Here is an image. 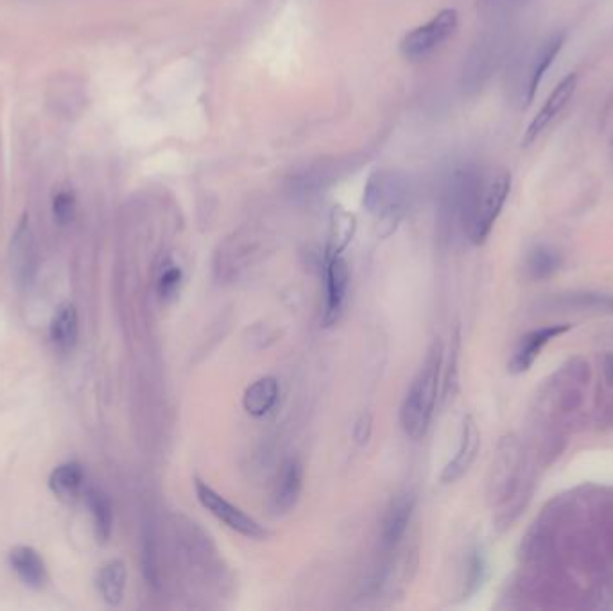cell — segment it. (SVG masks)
I'll use <instances>...</instances> for the list:
<instances>
[{"instance_id":"obj_1","label":"cell","mask_w":613,"mask_h":611,"mask_svg":"<svg viewBox=\"0 0 613 611\" xmlns=\"http://www.w3.org/2000/svg\"><path fill=\"white\" fill-rule=\"evenodd\" d=\"M511 174L506 169H488L467 174L459 183V216L463 230L474 244H483L510 196Z\"/></svg>"},{"instance_id":"obj_2","label":"cell","mask_w":613,"mask_h":611,"mask_svg":"<svg viewBox=\"0 0 613 611\" xmlns=\"http://www.w3.org/2000/svg\"><path fill=\"white\" fill-rule=\"evenodd\" d=\"M443 353V343L434 339L400 407L402 429L411 439H422L429 431L440 395Z\"/></svg>"},{"instance_id":"obj_3","label":"cell","mask_w":613,"mask_h":611,"mask_svg":"<svg viewBox=\"0 0 613 611\" xmlns=\"http://www.w3.org/2000/svg\"><path fill=\"white\" fill-rule=\"evenodd\" d=\"M492 468L490 493L499 508V524L508 527L526 506L531 484L524 457L515 439H502Z\"/></svg>"},{"instance_id":"obj_4","label":"cell","mask_w":613,"mask_h":611,"mask_svg":"<svg viewBox=\"0 0 613 611\" xmlns=\"http://www.w3.org/2000/svg\"><path fill=\"white\" fill-rule=\"evenodd\" d=\"M411 196V185L404 174L380 169L368 178L364 189V207L379 221L380 226L388 228V233H391L406 216Z\"/></svg>"},{"instance_id":"obj_5","label":"cell","mask_w":613,"mask_h":611,"mask_svg":"<svg viewBox=\"0 0 613 611\" xmlns=\"http://www.w3.org/2000/svg\"><path fill=\"white\" fill-rule=\"evenodd\" d=\"M266 253H269V250L264 237L253 232L234 233V237L225 241L217 251L214 264L217 280L223 284H234L235 280L242 278L250 269L259 266Z\"/></svg>"},{"instance_id":"obj_6","label":"cell","mask_w":613,"mask_h":611,"mask_svg":"<svg viewBox=\"0 0 613 611\" xmlns=\"http://www.w3.org/2000/svg\"><path fill=\"white\" fill-rule=\"evenodd\" d=\"M458 22L456 9H443L429 22H425L424 26L415 27L402 38L400 54L411 63L427 60L456 33Z\"/></svg>"},{"instance_id":"obj_7","label":"cell","mask_w":613,"mask_h":611,"mask_svg":"<svg viewBox=\"0 0 613 611\" xmlns=\"http://www.w3.org/2000/svg\"><path fill=\"white\" fill-rule=\"evenodd\" d=\"M567 35L565 33H556L549 36L544 44L538 45L536 49L529 52V56L522 58L519 72L515 74V99L517 103L526 108L527 104L535 99L540 81L545 76V72L553 65L554 58L560 54L563 45H565Z\"/></svg>"},{"instance_id":"obj_8","label":"cell","mask_w":613,"mask_h":611,"mask_svg":"<svg viewBox=\"0 0 613 611\" xmlns=\"http://www.w3.org/2000/svg\"><path fill=\"white\" fill-rule=\"evenodd\" d=\"M194 491H196L199 504L207 509L212 517H216L219 522H223L228 529L241 534L244 538L257 540V542L268 540L269 536H271L269 529L259 524L255 518L246 515L241 508H237L232 502H228L212 486H208L207 482L196 479L194 481Z\"/></svg>"},{"instance_id":"obj_9","label":"cell","mask_w":613,"mask_h":611,"mask_svg":"<svg viewBox=\"0 0 613 611\" xmlns=\"http://www.w3.org/2000/svg\"><path fill=\"white\" fill-rule=\"evenodd\" d=\"M323 278H325V309L323 325L334 327L345 310L346 296L350 287V267L343 255H323Z\"/></svg>"},{"instance_id":"obj_10","label":"cell","mask_w":613,"mask_h":611,"mask_svg":"<svg viewBox=\"0 0 613 611\" xmlns=\"http://www.w3.org/2000/svg\"><path fill=\"white\" fill-rule=\"evenodd\" d=\"M416 499L407 493H397L389 500L386 513L382 517V529H380V547L382 551H397L398 545L406 536L407 527L411 524V518L415 515Z\"/></svg>"},{"instance_id":"obj_11","label":"cell","mask_w":613,"mask_h":611,"mask_svg":"<svg viewBox=\"0 0 613 611\" xmlns=\"http://www.w3.org/2000/svg\"><path fill=\"white\" fill-rule=\"evenodd\" d=\"M578 88V74H569L560 81V85L554 88L553 94L549 95V99L545 101L544 106L540 108V112L536 113L535 119L527 126L526 135H524V146L533 144L536 138L540 137L551 122L565 110V106L569 104L572 95Z\"/></svg>"},{"instance_id":"obj_12","label":"cell","mask_w":613,"mask_h":611,"mask_svg":"<svg viewBox=\"0 0 613 611\" xmlns=\"http://www.w3.org/2000/svg\"><path fill=\"white\" fill-rule=\"evenodd\" d=\"M479 448H481V432H479V427L475 423L474 416H467L463 420V431H461L458 452H456V456L450 459L449 465L443 468L441 482L452 484V482L459 481L461 477H465L468 470L474 465L475 459H477Z\"/></svg>"},{"instance_id":"obj_13","label":"cell","mask_w":613,"mask_h":611,"mask_svg":"<svg viewBox=\"0 0 613 611\" xmlns=\"http://www.w3.org/2000/svg\"><path fill=\"white\" fill-rule=\"evenodd\" d=\"M9 266H11V275L17 280L18 285L31 284L36 273V250L27 219L20 223L13 235L9 250Z\"/></svg>"},{"instance_id":"obj_14","label":"cell","mask_w":613,"mask_h":611,"mask_svg":"<svg viewBox=\"0 0 613 611\" xmlns=\"http://www.w3.org/2000/svg\"><path fill=\"white\" fill-rule=\"evenodd\" d=\"M303 488V466L298 459H287L280 474L271 497V509L275 515H285L298 504Z\"/></svg>"},{"instance_id":"obj_15","label":"cell","mask_w":613,"mask_h":611,"mask_svg":"<svg viewBox=\"0 0 613 611\" xmlns=\"http://www.w3.org/2000/svg\"><path fill=\"white\" fill-rule=\"evenodd\" d=\"M570 325H553V327L538 328L520 339L517 350L513 352L510 361L511 373H524L535 364L536 357L545 345H549L556 337L569 332Z\"/></svg>"},{"instance_id":"obj_16","label":"cell","mask_w":613,"mask_h":611,"mask_svg":"<svg viewBox=\"0 0 613 611\" xmlns=\"http://www.w3.org/2000/svg\"><path fill=\"white\" fill-rule=\"evenodd\" d=\"M9 565L17 572V576L31 588H44L49 581V574H47V567H45V561L33 547H26V545H20L15 547L9 552Z\"/></svg>"},{"instance_id":"obj_17","label":"cell","mask_w":613,"mask_h":611,"mask_svg":"<svg viewBox=\"0 0 613 611\" xmlns=\"http://www.w3.org/2000/svg\"><path fill=\"white\" fill-rule=\"evenodd\" d=\"M280 386L275 377H260L246 388L242 396L244 411L253 418H262L273 411L277 405Z\"/></svg>"},{"instance_id":"obj_18","label":"cell","mask_w":613,"mask_h":611,"mask_svg":"<svg viewBox=\"0 0 613 611\" xmlns=\"http://www.w3.org/2000/svg\"><path fill=\"white\" fill-rule=\"evenodd\" d=\"M85 486V472L79 463H63L52 470L49 488L61 502H76Z\"/></svg>"},{"instance_id":"obj_19","label":"cell","mask_w":613,"mask_h":611,"mask_svg":"<svg viewBox=\"0 0 613 611\" xmlns=\"http://www.w3.org/2000/svg\"><path fill=\"white\" fill-rule=\"evenodd\" d=\"M78 310L74 303H61L51 321V339L61 352H69L78 341Z\"/></svg>"},{"instance_id":"obj_20","label":"cell","mask_w":613,"mask_h":611,"mask_svg":"<svg viewBox=\"0 0 613 611\" xmlns=\"http://www.w3.org/2000/svg\"><path fill=\"white\" fill-rule=\"evenodd\" d=\"M126 581H128V570L124 561H108L97 576V590L103 597L104 603L119 606L126 590Z\"/></svg>"},{"instance_id":"obj_21","label":"cell","mask_w":613,"mask_h":611,"mask_svg":"<svg viewBox=\"0 0 613 611\" xmlns=\"http://www.w3.org/2000/svg\"><path fill=\"white\" fill-rule=\"evenodd\" d=\"M88 508L94 518L95 536L101 543H106L112 536L113 509L103 491L90 490L87 493Z\"/></svg>"},{"instance_id":"obj_22","label":"cell","mask_w":613,"mask_h":611,"mask_svg":"<svg viewBox=\"0 0 613 611\" xmlns=\"http://www.w3.org/2000/svg\"><path fill=\"white\" fill-rule=\"evenodd\" d=\"M560 266L562 255L547 244H538L527 255V273L533 280H545L553 276Z\"/></svg>"},{"instance_id":"obj_23","label":"cell","mask_w":613,"mask_h":611,"mask_svg":"<svg viewBox=\"0 0 613 611\" xmlns=\"http://www.w3.org/2000/svg\"><path fill=\"white\" fill-rule=\"evenodd\" d=\"M355 233V217L345 212L343 208H337L332 216V228H330L329 244L325 251L334 255H343L346 246L352 241Z\"/></svg>"},{"instance_id":"obj_24","label":"cell","mask_w":613,"mask_h":611,"mask_svg":"<svg viewBox=\"0 0 613 611\" xmlns=\"http://www.w3.org/2000/svg\"><path fill=\"white\" fill-rule=\"evenodd\" d=\"M562 307L567 309L597 310L613 314V294L606 293H574L560 300Z\"/></svg>"},{"instance_id":"obj_25","label":"cell","mask_w":613,"mask_h":611,"mask_svg":"<svg viewBox=\"0 0 613 611\" xmlns=\"http://www.w3.org/2000/svg\"><path fill=\"white\" fill-rule=\"evenodd\" d=\"M183 271L182 267L176 266V264H167L160 273L158 278V296L162 300H173L174 296L180 291L182 287Z\"/></svg>"},{"instance_id":"obj_26","label":"cell","mask_w":613,"mask_h":611,"mask_svg":"<svg viewBox=\"0 0 613 611\" xmlns=\"http://www.w3.org/2000/svg\"><path fill=\"white\" fill-rule=\"evenodd\" d=\"M52 212L56 223L67 226L76 214V199L70 192H60L52 201Z\"/></svg>"},{"instance_id":"obj_27","label":"cell","mask_w":613,"mask_h":611,"mask_svg":"<svg viewBox=\"0 0 613 611\" xmlns=\"http://www.w3.org/2000/svg\"><path fill=\"white\" fill-rule=\"evenodd\" d=\"M484 570H486V565H484L483 554L479 551L472 552L470 561H468L467 595L474 594L475 590L483 585Z\"/></svg>"},{"instance_id":"obj_28","label":"cell","mask_w":613,"mask_h":611,"mask_svg":"<svg viewBox=\"0 0 613 611\" xmlns=\"http://www.w3.org/2000/svg\"><path fill=\"white\" fill-rule=\"evenodd\" d=\"M372 414L364 413L357 418L354 425V439L359 445H366L372 436Z\"/></svg>"},{"instance_id":"obj_29","label":"cell","mask_w":613,"mask_h":611,"mask_svg":"<svg viewBox=\"0 0 613 611\" xmlns=\"http://www.w3.org/2000/svg\"><path fill=\"white\" fill-rule=\"evenodd\" d=\"M479 2H481V6L488 9V11H504V9H510L513 8V6H517V4L524 2V0H479Z\"/></svg>"},{"instance_id":"obj_30","label":"cell","mask_w":613,"mask_h":611,"mask_svg":"<svg viewBox=\"0 0 613 611\" xmlns=\"http://www.w3.org/2000/svg\"><path fill=\"white\" fill-rule=\"evenodd\" d=\"M601 366H603V382L606 388L613 391V353H606Z\"/></svg>"}]
</instances>
